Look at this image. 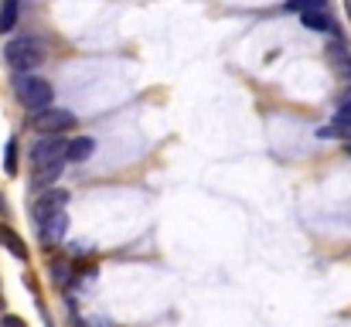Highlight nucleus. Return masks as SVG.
<instances>
[{
	"mask_svg": "<svg viewBox=\"0 0 351 327\" xmlns=\"http://www.w3.org/2000/svg\"><path fill=\"white\" fill-rule=\"evenodd\" d=\"M17 17H21V0H3V7H0V34L14 31Z\"/></svg>",
	"mask_w": 351,
	"mask_h": 327,
	"instance_id": "11",
	"label": "nucleus"
},
{
	"mask_svg": "<svg viewBox=\"0 0 351 327\" xmlns=\"http://www.w3.org/2000/svg\"><path fill=\"white\" fill-rule=\"evenodd\" d=\"M0 327H27V324H24L21 317H14V314H3V317H0Z\"/></svg>",
	"mask_w": 351,
	"mask_h": 327,
	"instance_id": "17",
	"label": "nucleus"
},
{
	"mask_svg": "<svg viewBox=\"0 0 351 327\" xmlns=\"http://www.w3.org/2000/svg\"><path fill=\"white\" fill-rule=\"evenodd\" d=\"M3 174L7 178L17 174V140H7V147H3Z\"/></svg>",
	"mask_w": 351,
	"mask_h": 327,
	"instance_id": "13",
	"label": "nucleus"
},
{
	"mask_svg": "<svg viewBox=\"0 0 351 327\" xmlns=\"http://www.w3.org/2000/svg\"><path fill=\"white\" fill-rule=\"evenodd\" d=\"M62 208H69V191H58V188H51V191L38 195V198H34V205H31L34 225H38L41 218H48V215H55V212H62Z\"/></svg>",
	"mask_w": 351,
	"mask_h": 327,
	"instance_id": "4",
	"label": "nucleus"
},
{
	"mask_svg": "<svg viewBox=\"0 0 351 327\" xmlns=\"http://www.w3.org/2000/svg\"><path fill=\"white\" fill-rule=\"evenodd\" d=\"M338 126H341V130H351V103H341V106H338Z\"/></svg>",
	"mask_w": 351,
	"mask_h": 327,
	"instance_id": "16",
	"label": "nucleus"
},
{
	"mask_svg": "<svg viewBox=\"0 0 351 327\" xmlns=\"http://www.w3.org/2000/svg\"><path fill=\"white\" fill-rule=\"evenodd\" d=\"M290 10H314V7H328V0H287Z\"/></svg>",
	"mask_w": 351,
	"mask_h": 327,
	"instance_id": "14",
	"label": "nucleus"
},
{
	"mask_svg": "<svg viewBox=\"0 0 351 327\" xmlns=\"http://www.w3.org/2000/svg\"><path fill=\"white\" fill-rule=\"evenodd\" d=\"M65 171V164L62 160H51V164H38L34 167V174H31V188L34 191H41L45 184H51V181H58V174Z\"/></svg>",
	"mask_w": 351,
	"mask_h": 327,
	"instance_id": "9",
	"label": "nucleus"
},
{
	"mask_svg": "<svg viewBox=\"0 0 351 327\" xmlns=\"http://www.w3.org/2000/svg\"><path fill=\"white\" fill-rule=\"evenodd\" d=\"M3 55H7V65L14 72H31V69H38L45 62V41H38V38H17V41L7 45Z\"/></svg>",
	"mask_w": 351,
	"mask_h": 327,
	"instance_id": "1",
	"label": "nucleus"
},
{
	"mask_svg": "<svg viewBox=\"0 0 351 327\" xmlns=\"http://www.w3.org/2000/svg\"><path fill=\"white\" fill-rule=\"evenodd\" d=\"M0 242L7 245V252H10V256H17V259H27V245H24V239H21L17 232H10L7 225H0Z\"/></svg>",
	"mask_w": 351,
	"mask_h": 327,
	"instance_id": "10",
	"label": "nucleus"
},
{
	"mask_svg": "<svg viewBox=\"0 0 351 327\" xmlns=\"http://www.w3.org/2000/svg\"><path fill=\"white\" fill-rule=\"evenodd\" d=\"M14 93H17V99H21L27 109H48L51 106V96H55L51 82H48V79H41V75H31V72L17 75Z\"/></svg>",
	"mask_w": 351,
	"mask_h": 327,
	"instance_id": "2",
	"label": "nucleus"
},
{
	"mask_svg": "<svg viewBox=\"0 0 351 327\" xmlns=\"http://www.w3.org/2000/svg\"><path fill=\"white\" fill-rule=\"evenodd\" d=\"M328 55H331L335 69H338L341 75H348V82H351V58H348V51H345L341 45H331V48H328Z\"/></svg>",
	"mask_w": 351,
	"mask_h": 327,
	"instance_id": "12",
	"label": "nucleus"
},
{
	"mask_svg": "<svg viewBox=\"0 0 351 327\" xmlns=\"http://www.w3.org/2000/svg\"><path fill=\"white\" fill-rule=\"evenodd\" d=\"M321 136H324V140H335V136H341V126H324Z\"/></svg>",
	"mask_w": 351,
	"mask_h": 327,
	"instance_id": "18",
	"label": "nucleus"
},
{
	"mask_svg": "<svg viewBox=\"0 0 351 327\" xmlns=\"http://www.w3.org/2000/svg\"><path fill=\"white\" fill-rule=\"evenodd\" d=\"M304 27L311 31H335V17L328 14V7H314V10H300Z\"/></svg>",
	"mask_w": 351,
	"mask_h": 327,
	"instance_id": "8",
	"label": "nucleus"
},
{
	"mask_svg": "<svg viewBox=\"0 0 351 327\" xmlns=\"http://www.w3.org/2000/svg\"><path fill=\"white\" fill-rule=\"evenodd\" d=\"M348 154H351V143H348Z\"/></svg>",
	"mask_w": 351,
	"mask_h": 327,
	"instance_id": "20",
	"label": "nucleus"
},
{
	"mask_svg": "<svg viewBox=\"0 0 351 327\" xmlns=\"http://www.w3.org/2000/svg\"><path fill=\"white\" fill-rule=\"evenodd\" d=\"M65 157V143L58 136H41L34 147H31V164H51V160H62Z\"/></svg>",
	"mask_w": 351,
	"mask_h": 327,
	"instance_id": "5",
	"label": "nucleus"
},
{
	"mask_svg": "<svg viewBox=\"0 0 351 327\" xmlns=\"http://www.w3.org/2000/svg\"><path fill=\"white\" fill-rule=\"evenodd\" d=\"M93 150H96L93 136H72V140L65 143V160L82 164V160H89V157H93Z\"/></svg>",
	"mask_w": 351,
	"mask_h": 327,
	"instance_id": "7",
	"label": "nucleus"
},
{
	"mask_svg": "<svg viewBox=\"0 0 351 327\" xmlns=\"http://www.w3.org/2000/svg\"><path fill=\"white\" fill-rule=\"evenodd\" d=\"M75 126V116L69 112V109H38V116H34V130H41L45 136H58V133H65V130H72Z\"/></svg>",
	"mask_w": 351,
	"mask_h": 327,
	"instance_id": "3",
	"label": "nucleus"
},
{
	"mask_svg": "<svg viewBox=\"0 0 351 327\" xmlns=\"http://www.w3.org/2000/svg\"><path fill=\"white\" fill-rule=\"evenodd\" d=\"M65 228H69V212H65V208L38 221V235H41L45 242H51V245L65 239Z\"/></svg>",
	"mask_w": 351,
	"mask_h": 327,
	"instance_id": "6",
	"label": "nucleus"
},
{
	"mask_svg": "<svg viewBox=\"0 0 351 327\" xmlns=\"http://www.w3.org/2000/svg\"><path fill=\"white\" fill-rule=\"evenodd\" d=\"M51 276H55V283H65V276H69V263H65V259L51 263Z\"/></svg>",
	"mask_w": 351,
	"mask_h": 327,
	"instance_id": "15",
	"label": "nucleus"
},
{
	"mask_svg": "<svg viewBox=\"0 0 351 327\" xmlns=\"http://www.w3.org/2000/svg\"><path fill=\"white\" fill-rule=\"evenodd\" d=\"M0 307H3V293H0Z\"/></svg>",
	"mask_w": 351,
	"mask_h": 327,
	"instance_id": "19",
	"label": "nucleus"
}]
</instances>
